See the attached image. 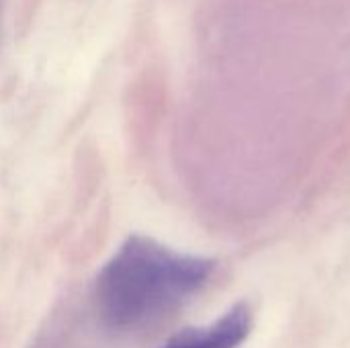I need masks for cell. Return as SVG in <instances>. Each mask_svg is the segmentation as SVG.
<instances>
[{
  "label": "cell",
  "instance_id": "1",
  "mask_svg": "<svg viewBox=\"0 0 350 348\" xmlns=\"http://www.w3.org/2000/svg\"><path fill=\"white\" fill-rule=\"evenodd\" d=\"M213 271L211 258L176 252L146 236H131L96 277V312L113 330L142 328L191 299Z\"/></svg>",
  "mask_w": 350,
  "mask_h": 348
},
{
  "label": "cell",
  "instance_id": "2",
  "mask_svg": "<svg viewBox=\"0 0 350 348\" xmlns=\"http://www.w3.org/2000/svg\"><path fill=\"white\" fill-rule=\"evenodd\" d=\"M252 328V312L236 304L230 312L203 328H187L170 336L160 348H240Z\"/></svg>",
  "mask_w": 350,
  "mask_h": 348
}]
</instances>
